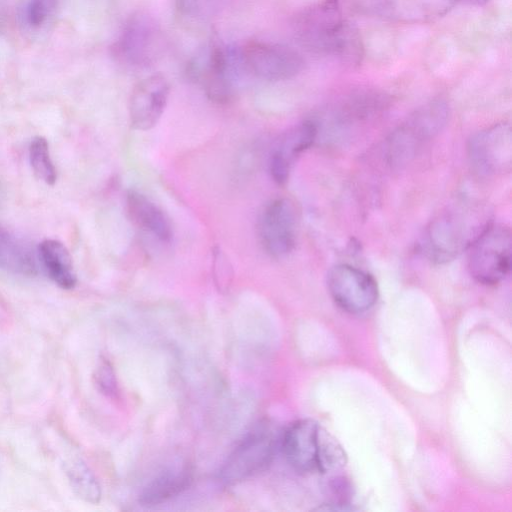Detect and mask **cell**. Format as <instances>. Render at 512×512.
Masks as SVG:
<instances>
[{
    "label": "cell",
    "mask_w": 512,
    "mask_h": 512,
    "mask_svg": "<svg viewBox=\"0 0 512 512\" xmlns=\"http://www.w3.org/2000/svg\"><path fill=\"white\" fill-rule=\"evenodd\" d=\"M292 30L299 45L310 52L333 57L350 67L362 62L361 35L342 18L339 0H322L304 9L294 17Z\"/></svg>",
    "instance_id": "cell-1"
},
{
    "label": "cell",
    "mask_w": 512,
    "mask_h": 512,
    "mask_svg": "<svg viewBox=\"0 0 512 512\" xmlns=\"http://www.w3.org/2000/svg\"><path fill=\"white\" fill-rule=\"evenodd\" d=\"M491 223L484 204L458 199L430 221L421 238V252L435 263L451 261L468 250Z\"/></svg>",
    "instance_id": "cell-2"
},
{
    "label": "cell",
    "mask_w": 512,
    "mask_h": 512,
    "mask_svg": "<svg viewBox=\"0 0 512 512\" xmlns=\"http://www.w3.org/2000/svg\"><path fill=\"white\" fill-rule=\"evenodd\" d=\"M241 71L244 69L237 49L213 42L188 64L187 75L202 86L211 101L223 104L235 96Z\"/></svg>",
    "instance_id": "cell-3"
},
{
    "label": "cell",
    "mask_w": 512,
    "mask_h": 512,
    "mask_svg": "<svg viewBox=\"0 0 512 512\" xmlns=\"http://www.w3.org/2000/svg\"><path fill=\"white\" fill-rule=\"evenodd\" d=\"M449 114L446 102L434 100L416 110L389 137L386 157L392 166L407 164L444 127Z\"/></svg>",
    "instance_id": "cell-4"
},
{
    "label": "cell",
    "mask_w": 512,
    "mask_h": 512,
    "mask_svg": "<svg viewBox=\"0 0 512 512\" xmlns=\"http://www.w3.org/2000/svg\"><path fill=\"white\" fill-rule=\"evenodd\" d=\"M162 44L159 24L153 16L138 11L126 20L111 51L119 63L131 68H145L159 57Z\"/></svg>",
    "instance_id": "cell-5"
},
{
    "label": "cell",
    "mask_w": 512,
    "mask_h": 512,
    "mask_svg": "<svg viewBox=\"0 0 512 512\" xmlns=\"http://www.w3.org/2000/svg\"><path fill=\"white\" fill-rule=\"evenodd\" d=\"M511 231L503 224L491 223L471 244L468 251V269L481 284L501 282L511 268Z\"/></svg>",
    "instance_id": "cell-6"
},
{
    "label": "cell",
    "mask_w": 512,
    "mask_h": 512,
    "mask_svg": "<svg viewBox=\"0 0 512 512\" xmlns=\"http://www.w3.org/2000/svg\"><path fill=\"white\" fill-rule=\"evenodd\" d=\"M244 71L266 81H284L305 67L302 55L292 47L264 40H249L237 48Z\"/></svg>",
    "instance_id": "cell-7"
},
{
    "label": "cell",
    "mask_w": 512,
    "mask_h": 512,
    "mask_svg": "<svg viewBox=\"0 0 512 512\" xmlns=\"http://www.w3.org/2000/svg\"><path fill=\"white\" fill-rule=\"evenodd\" d=\"M278 438L268 425L252 430L228 456L220 470V478L235 484L266 470L273 461Z\"/></svg>",
    "instance_id": "cell-8"
},
{
    "label": "cell",
    "mask_w": 512,
    "mask_h": 512,
    "mask_svg": "<svg viewBox=\"0 0 512 512\" xmlns=\"http://www.w3.org/2000/svg\"><path fill=\"white\" fill-rule=\"evenodd\" d=\"M298 217L293 202L287 198L269 201L257 219V237L264 250L272 258L289 255L297 239Z\"/></svg>",
    "instance_id": "cell-9"
},
{
    "label": "cell",
    "mask_w": 512,
    "mask_h": 512,
    "mask_svg": "<svg viewBox=\"0 0 512 512\" xmlns=\"http://www.w3.org/2000/svg\"><path fill=\"white\" fill-rule=\"evenodd\" d=\"M327 288L334 302L344 311L359 314L377 302L379 291L374 277L348 264L332 267L327 275Z\"/></svg>",
    "instance_id": "cell-10"
},
{
    "label": "cell",
    "mask_w": 512,
    "mask_h": 512,
    "mask_svg": "<svg viewBox=\"0 0 512 512\" xmlns=\"http://www.w3.org/2000/svg\"><path fill=\"white\" fill-rule=\"evenodd\" d=\"M468 158L481 175L509 172L512 165V135L508 123H498L474 134L468 142Z\"/></svg>",
    "instance_id": "cell-11"
},
{
    "label": "cell",
    "mask_w": 512,
    "mask_h": 512,
    "mask_svg": "<svg viewBox=\"0 0 512 512\" xmlns=\"http://www.w3.org/2000/svg\"><path fill=\"white\" fill-rule=\"evenodd\" d=\"M323 429L311 419L291 423L284 431L280 446L287 462L300 473L319 472Z\"/></svg>",
    "instance_id": "cell-12"
},
{
    "label": "cell",
    "mask_w": 512,
    "mask_h": 512,
    "mask_svg": "<svg viewBox=\"0 0 512 512\" xmlns=\"http://www.w3.org/2000/svg\"><path fill=\"white\" fill-rule=\"evenodd\" d=\"M170 86L162 74H152L139 81L129 100L131 128L147 131L160 120L168 102Z\"/></svg>",
    "instance_id": "cell-13"
},
{
    "label": "cell",
    "mask_w": 512,
    "mask_h": 512,
    "mask_svg": "<svg viewBox=\"0 0 512 512\" xmlns=\"http://www.w3.org/2000/svg\"><path fill=\"white\" fill-rule=\"evenodd\" d=\"M318 126L314 119H307L284 132L271 151L269 172L279 185L287 182L299 156L316 140Z\"/></svg>",
    "instance_id": "cell-14"
},
{
    "label": "cell",
    "mask_w": 512,
    "mask_h": 512,
    "mask_svg": "<svg viewBox=\"0 0 512 512\" xmlns=\"http://www.w3.org/2000/svg\"><path fill=\"white\" fill-rule=\"evenodd\" d=\"M125 202L127 214L137 228L160 243L172 241L170 218L156 203L137 190H129Z\"/></svg>",
    "instance_id": "cell-15"
},
{
    "label": "cell",
    "mask_w": 512,
    "mask_h": 512,
    "mask_svg": "<svg viewBox=\"0 0 512 512\" xmlns=\"http://www.w3.org/2000/svg\"><path fill=\"white\" fill-rule=\"evenodd\" d=\"M374 14L403 22H421L448 12L456 0H365Z\"/></svg>",
    "instance_id": "cell-16"
},
{
    "label": "cell",
    "mask_w": 512,
    "mask_h": 512,
    "mask_svg": "<svg viewBox=\"0 0 512 512\" xmlns=\"http://www.w3.org/2000/svg\"><path fill=\"white\" fill-rule=\"evenodd\" d=\"M38 256L23 240L0 225V269L22 276L38 272Z\"/></svg>",
    "instance_id": "cell-17"
},
{
    "label": "cell",
    "mask_w": 512,
    "mask_h": 512,
    "mask_svg": "<svg viewBox=\"0 0 512 512\" xmlns=\"http://www.w3.org/2000/svg\"><path fill=\"white\" fill-rule=\"evenodd\" d=\"M38 259L47 276L62 289L70 290L77 278L68 249L53 239L44 240L38 248Z\"/></svg>",
    "instance_id": "cell-18"
},
{
    "label": "cell",
    "mask_w": 512,
    "mask_h": 512,
    "mask_svg": "<svg viewBox=\"0 0 512 512\" xmlns=\"http://www.w3.org/2000/svg\"><path fill=\"white\" fill-rule=\"evenodd\" d=\"M191 481V472L187 467L165 470L143 489L140 502L146 506L161 504L183 492Z\"/></svg>",
    "instance_id": "cell-19"
},
{
    "label": "cell",
    "mask_w": 512,
    "mask_h": 512,
    "mask_svg": "<svg viewBox=\"0 0 512 512\" xmlns=\"http://www.w3.org/2000/svg\"><path fill=\"white\" fill-rule=\"evenodd\" d=\"M65 473L75 494L82 500L96 504L101 498V488L92 470L80 458L65 463Z\"/></svg>",
    "instance_id": "cell-20"
},
{
    "label": "cell",
    "mask_w": 512,
    "mask_h": 512,
    "mask_svg": "<svg viewBox=\"0 0 512 512\" xmlns=\"http://www.w3.org/2000/svg\"><path fill=\"white\" fill-rule=\"evenodd\" d=\"M29 159L36 177L48 185L56 181V169L50 157L49 146L45 138L35 137L29 146Z\"/></svg>",
    "instance_id": "cell-21"
},
{
    "label": "cell",
    "mask_w": 512,
    "mask_h": 512,
    "mask_svg": "<svg viewBox=\"0 0 512 512\" xmlns=\"http://www.w3.org/2000/svg\"><path fill=\"white\" fill-rule=\"evenodd\" d=\"M225 0H175L179 13L192 19H205L219 11Z\"/></svg>",
    "instance_id": "cell-22"
},
{
    "label": "cell",
    "mask_w": 512,
    "mask_h": 512,
    "mask_svg": "<svg viewBox=\"0 0 512 512\" xmlns=\"http://www.w3.org/2000/svg\"><path fill=\"white\" fill-rule=\"evenodd\" d=\"M57 0H29L25 7L26 22L31 27H40L54 12Z\"/></svg>",
    "instance_id": "cell-23"
},
{
    "label": "cell",
    "mask_w": 512,
    "mask_h": 512,
    "mask_svg": "<svg viewBox=\"0 0 512 512\" xmlns=\"http://www.w3.org/2000/svg\"><path fill=\"white\" fill-rule=\"evenodd\" d=\"M94 381L98 390L106 396L113 397L117 394V381L110 362L101 358L94 372Z\"/></svg>",
    "instance_id": "cell-24"
},
{
    "label": "cell",
    "mask_w": 512,
    "mask_h": 512,
    "mask_svg": "<svg viewBox=\"0 0 512 512\" xmlns=\"http://www.w3.org/2000/svg\"><path fill=\"white\" fill-rule=\"evenodd\" d=\"M213 273L217 283L220 286L228 285L232 276V267L224 252L219 248H214L212 252Z\"/></svg>",
    "instance_id": "cell-25"
},
{
    "label": "cell",
    "mask_w": 512,
    "mask_h": 512,
    "mask_svg": "<svg viewBox=\"0 0 512 512\" xmlns=\"http://www.w3.org/2000/svg\"><path fill=\"white\" fill-rule=\"evenodd\" d=\"M456 1H461V2L470 4V5H475V6H483L487 3L488 0H456Z\"/></svg>",
    "instance_id": "cell-26"
}]
</instances>
